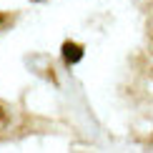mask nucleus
<instances>
[{
  "label": "nucleus",
  "mask_w": 153,
  "mask_h": 153,
  "mask_svg": "<svg viewBox=\"0 0 153 153\" xmlns=\"http://www.w3.org/2000/svg\"><path fill=\"white\" fill-rule=\"evenodd\" d=\"M3 23H5V15H0V25H3Z\"/></svg>",
  "instance_id": "7ed1b4c3"
},
{
  "label": "nucleus",
  "mask_w": 153,
  "mask_h": 153,
  "mask_svg": "<svg viewBox=\"0 0 153 153\" xmlns=\"http://www.w3.org/2000/svg\"><path fill=\"white\" fill-rule=\"evenodd\" d=\"M3 123H5V111L0 108V126H3Z\"/></svg>",
  "instance_id": "f03ea898"
},
{
  "label": "nucleus",
  "mask_w": 153,
  "mask_h": 153,
  "mask_svg": "<svg viewBox=\"0 0 153 153\" xmlns=\"http://www.w3.org/2000/svg\"><path fill=\"white\" fill-rule=\"evenodd\" d=\"M63 58H65V63H78L83 58V45H78V43H63Z\"/></svg>",
  "instance_id": "f257e3e1"
},
{
  "label": "nucleus",
  "mask_w": 153,
  "mask_h": 153,
  "mask_svg": "<svg viewBox=\"0 0 153 153\" xmlns=\"http://www.w3.org/2000/svg\"><path fill=\"white\" fill-rule=\"evenodd\" d=\"M35 3H38V0H35Z\"/></svg>",
  "instance_id": "20e7f679"
}]
</instances>
